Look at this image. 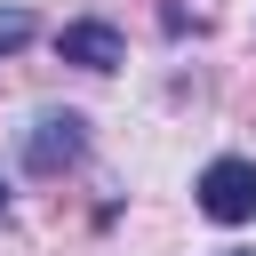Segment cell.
<instances>
[{
	"mask_svg": "<svg viewBox=\"0 0 256 256\" xmlns=\"http://www.w3.org/2000/svg\"><path fill=\"white\" fill-rule=\"evenodd\" d=\"M0 216H8V184H0Z\"/></svg>",
	"mask_w": 256,
	"mask_h": 256,
	"instance_id": "5",
	"label": "cell"
},
{
	"mask_svg": "<svg viewBox=\"0 0 256 256\" xmlns=\"http://www.w3.org/2000/svg\"><path fill=\"white\" fill-rule=\"evenodd\" d=\"M56 48H64V64H80V72H120V64H128V40H120L112 24H96V16H88V24H64Z\"/></svg>",
	"mask_w": 256,
	"mask_h": 256,
	"instance_id": "3",
	"label": "cell"
},
{
	"mask_svg": "<svg viewBox=\"0 0 256 256\" xmlns=\"http://www.w3.org/2000/svg\"><path fill=\"white\" fill-rule=\"evenodd\" d=\"M80 152H88V120H80V112H40V120L24 128V168H32V176H64Z\"/></svg>",
	"mask_w": 256,
	"mask_h": 256,
	"instance_id": "1",
	"label": "cell"
},
{
	"mask_svg": "<svg viewBox=\"0 0 256 256\" xmlns=\"http://www.w3.org/2000/svg\"><path fill=\"white\" fill-rule=\"evenodd\" d=\"M192 192H200V216L248 224V216H256V160H208Z\"/></svg>",
	"mask_w": 256,
	"mask_h": 256,
	"instance_id": "2",
	"label": "cell"
},
{
	"mask_svg": "<svg viewBox=\"0 0 256 256\" xmlns=\"http://www.w3.org/2000/svg\"><path fill=\"white\" fill-rule=\"evenodd\" d=\"M32 32H40V24H32V8H0V56H16Z\"/></svg>",
	"mask_w": 256,
	"mask_h": 256,
	"instance_id": "4",
	"label": "cell"
},
{
	"mask_svg": "<svg viewBox=\"0 0 256 256\" xmlns=\"http://www.w3.org/2000/svg\"><path fill=\"white\" fill-rule=\"evenodd\" d=\"M224 256H256V248H224Z\"/></svg>",
	"mask_w": 256,
	"mask_h": 256,
	"instance_id": "6",
	"label": "cell"
}]
</instances>
